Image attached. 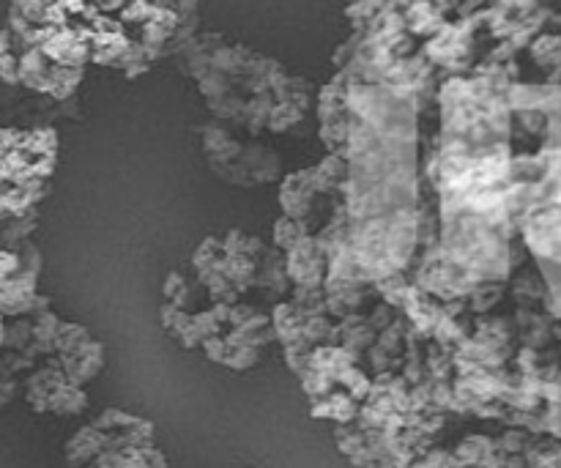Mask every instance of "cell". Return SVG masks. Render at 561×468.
Returning <instances> with one entry per match:
<instances>
[{
	"mask_svg": "<svg viewBox=\"0 0 561 468\" xmlns=\"http://www.w3.org/2000/svg\"><path fill=\"white\" fill-rule=\"evenodd\" d=\"M208 162L219 176L239 184V187H255L263 181H271L277 176L280 156L263 146H239L230 137H225L219 129H206L203 135Z\"/></svg>",
	"mask_w": 561,
	"mask_h": 468,
	"instance_id": "6da1fadb",
	"label": "cell"
},
{
	"mask_svg": "<svg viewBox=\"0 0 561 468\" xmlns=\"http://www.w3.org/2000/svg\"><path fill=\"white\" fill-rule=\"evenodd\" d=\"M25 400L33 411H52V414L72 416L80 414L85 403V392L69 381V375L58 367H44L31 375L25 384Z\"/></svg>",
	"mask_w": 561,
	"mask_h": 468,
	"instance_id": "7a4b0ae2",
	"label": "cell"
},
{
	"mask_svg": "<svg viewBox=\"0 0 561 468\" xmlns=\"http://www.w3.org/2000/svg\"><path fill=\"white\" fill-rule=\"evenodd\" d=\"M285 252H288V260H285L288 277L296 285H302V288H318L323 282V266H326L321 247L312 239H307V236H302L291 250Z\"/></svg>",
	"mask_w": 561,
	"mask_h": 468,
	"instance_id": "3957f363",
	"label": "cell"
},
{
	"mask_svg": "<svg viewBox=\"0 0 561 468\" xmlns=\"http://www.w3.org/2000/svg\"><path fill=\"white\" fill-rule=\"evenodd\" d=\"M63 359V373L69 375V381L72 384H85L88 378H94L99 370H102L104 364V348L96 340H85V343L74 345L72 351H66V354H61Z\"/></svg>",
	"mask_w": 561,
	"mask_h": 468,
	"instance_id": "277c9868",
	"label": "cell"
},
{
	"mask_svg": "<svg viewBox=\"0 0 561 468\" xmlns=\"http://www.w3.org/2000/svg\"><path fill=\"white\" fill-rule=\"evenodd\" d=\"M0 83L20 85V77H17V52L11 47V36L6 28L0 31Z\"/></svg>",
	"mask_w": 561,
	"mask_h": 468,
	"instance_id": "5b68a950",
	"label": "cell"
},
{
	"mask_svg": "<svg viewBox=\"0 0 561 468\" xmlns=\"http://www.w3.org/2000/svg\"><path fill=\"white\" fill-rule=\"evenodd\" d=\"M304 236V225L299 219L293 217H285L277 219V225H274V247L277 250H291L296 241Z\"/></svg>",
	"mask_w": 561,
	"mask_h": 468,
	"instance_id": "8992f818",
	"label": "cell"
},
{
	"mask_svg": "<svg viewBox=\"0 0 561 468\" xmlns=\"http://www.w3.org/2000/svg\"><path fill=\"white\" fill-rule=\"evenodd\" d=\"M3 329H6V323H3V315H0V345H3Z\"/></svg>",
	"mask_w": 561,
	"mask_h": 468,
	"instance_id": "52a82bcc",
	"label": "cell"
}]
</instances>
